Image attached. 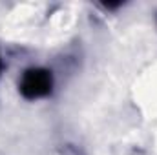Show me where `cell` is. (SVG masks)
Here are the masks:
<instances>
[{
  "label": "cell",
  "mask_w": 157,
  "mask_h": 155,
  "mask_svg": "<svg viewBox=\"0 0 157 155\" xmlns=\"http://www.w3.org/2000/svg\"><path fill=\"white\" fill-rule=\"evenodd\" d=\"M18 89L24 99L37 100L42 97H48L53 89V75L46 68H29L22 73Z\"/></svg>",
  "instance_id": "6da1fadb"
},
{
  "label": "cell",
  "mask_w": 157,
  "mask_h": 155,
  "mask_svg": "<svg viewBox=\"0 0 157 155\" xmlns=\"http://www.w3.org/2000/svg\"><path fill=\"white\" fill-rule=\"evenodd\" d=\"M2 68H4V64H2V57H0V71H2Z\"/></svg>",
  "instance_id": "7a4b0ae2"
}]
</instances>
